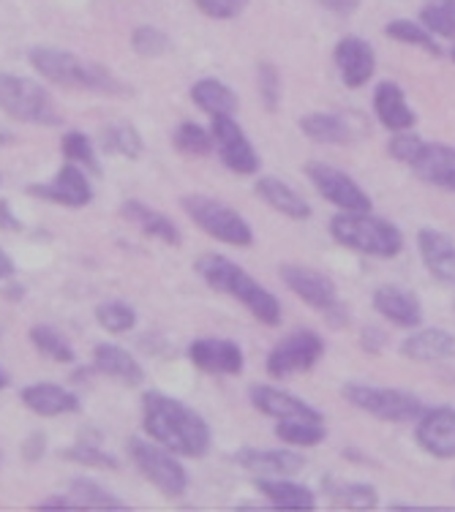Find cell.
Listing matches in <instances>:
<instances>
[{"mask_svg":"<svg viewBox=\"0 0 455 512\" xmlns=\"http://www.w3.org/2000/svg\"><path fill=\"white\" fill-rule=\"evenodd\" d=\"M142 425L153 442L183 458L208 455L213 434L208 420L178 398L164 393H145L142 398Z\"/></svg>","mask_w":455,"mask_h":512,"instance_id":"cell-1","label":"cell"},{"mask_svg":"<svg viewBox=\"0 0 455 512\" xmlns=\"http://www.w3.org/2000/svg\"><path fill=\"white\" fill-rule=\"evenodd\" d=\"M197 273L210 289H216L221 295L243 303L257 322L268 327L281 325V303H278V297L270 292L268 286L254 281L232 259L221 254H202L197 259Z\"/></svg>","mask_w":455,"mask_h":512,"instance_id":"cell-2","label":"cell"},{"mask_svg":"<svg viewBox=\"0 0 455 512\" xmlns=\"http://www.w3.org/2000/svg\"><path fill=\"white\" fill-rule=\"evenodd\" d=\"M330 237L347 251L374 256V259H393L404 251L401 229L387 218L371 216V210H360V213L338 210V216L330 218Z\"/></svg>","mask_w":455,"mask_h":512,"instance_id":"cell-3","label":"cell"},{"mask_svg":"<svg viewBox=\"0 0 455 512\" xmlns=\"http://www.w3.org/2000/svg\"><path fill=\"white\" fill-rule=\"evenodd\" d=\"M28 60L41 77H47L55 85L99 90V93H107V96H118V93L129 90L123 82H118V77H112L107 69H101L96 63H85L74 52L55 50V47H33Z\"/></svg>","mask_w":455,"mask_h":512,"instance_id":"cell-4","label":"cell"},{"mask_svg":"<svg viewBox=\"0 0 455 512\" xmlns=\"http://www.w3.org/2000/svg\"><path fill=\"white\" fill-rule=\"evenodd\" d=\"M278 273H281V281L287 284L289 292L300 297L306 306L319 311L327 325L336 327V330L349 325V308L341 303L336 281L327 273L306 265H281Z\"/></svg>","mask_w":455,"mask_h":512,"instance_id":"cell-5","label":"cell"},{"mask_svg":"<svg viewBox=\"0 0 455 512\" xmlns=\"http://www.w3.org/2000/svg\"><path fill=\"white\" fill-rule=\"evenodd\" d=\"M341 395L347 398V404L355 406L357 412H366L385 423H417V417L423 414V401L398 387L347 382L341 387Z\"/></svg>","mask_w":455,"mask_h":512,"instance_id":"cell-6","label":"cell"},{"mask_svg":"<svg viewBox=\"0 0 455 512\" xmlns=\"http://www.w3.org/2000/svg\"><path fill=\"white\" fill-rule=\"evenodd\" d=\"M180 207L205 235L216 237L221 243L235 248H246L254 243V229L238 210H232L218 199L202 197V194H188L180 199Z\"/></svg>","mask_w":455,"mask_h":512,"instance_id":"cell-7","label":"cell"},{"mask_svg":"<svg viewBox=\"0 0 455 512\" xmlns=\"http://www.w3.org/2000/svg\"><path fill=\"white\" fill-rule=\"evenodd\" d=\"M0 109L11 118L36 126H58L60 115L55 112L50 93L39 82L17 74H0Z\"/></svg>","mask_w":455,"mask_h":512,"instance_id":"cell-8","label":"cell"},{"mask_svg":"<svg viewBox=\"0 0 455 512\" xmlns=\"http://www.w3.org/2000/svg\"><path fill=\"white\" fill-rule=\"evenodd\" d=\"M129 453L139 474L156 485L164 496H183L186 493L188 474L172 450L161 447L159 442L153 444L134 436V439H129Z\"/></svg>","mask_w":455,"mask_h":512,"instance_id":"cell-9","label":"cell"},{"mask_svg":"<svg viewBox=\"0 0 455 512\" xmlns=\"http://www.w3.org/2000/svg\"><path fill=\"white\" fill-rule=\"evenodd\" d=\"M325 355V338L317 330H292L270 349L265 368L273 379H289V376L306 374Z\"/></svg>","mask_w":455,"mask_h":512,"instance_id":"cell-10","label":"cell"},{"mask_svg":"<svg viewBox=\"0 0 455 512\" xmlns=\"http://www.w3.org/2000/svg\"><path fill=\"white\" fill-rule=\"evenodd\" d=\"M306 178L311 180V186L317 188V194L327 199L330 205H336L338 210H349V213H360V210H371L374 202L368 197L363 186L357 183L352 175H347L344 169L325 164V161H308Z\"/></svg>","mask_w":455,"mask_h":512,"instance_id":"cell-11","label":"cell"},{"mask_svg":"<svg viewBox=\"0 0 455 512\" xmlns=\"http://www.w3.org/2000/svg\"><path fill=\"white\" fill-rule=\"evenodd\" d=\"M213 145L221 158V164L235 172V175H257L259 172V153L246 137V131L238 126V120L232 115H216L210 123Z\"/></svg>","mask_w":455,"mask_h":512,"instance_id":"cell-12","label":"cell"},{"mask_svg":"<svg viewBox=\"0 0 455 512\" xmlns=\"http://www.w3.org/2000/svg\"><path fill=\"white\" fill-rule=\"evenodd\" d=\"M417 447L439 461L455 458V409L453 406H434L423 409L415 425Z\"/></svg>","mask_w":455,"mask_h":512,"instance_id":"cell-13","label":"cell"},{"mask_svg":"<svg viewBox=\"0 0 455 512\" xmlns=\"http://www.w3.org/2000/svg\"><path fill=\"white\" fill-rule=\"evenodd\" d=\"M188 360L210 376H238L246 368V355L229 338H197L188 344Z\"/></svg>","mask_w":455,"mask_h":512,"instance_id":"cell-14","label":"cell"},{"mask_svg":"<svg viewBox=\"0 0 455 512\" xmlns=\"http://www.w3.org/2000/svg\"><path fill=\"white\" fill-rule=\"evenodd\" d=\"M333 63H336L341 82L352 90L366 88L376 74V52L366 39L360 36H344L333 50Z\"/></svg>","mask_w":455,"mask_h":512,"instance_id":"cell-15","label":"cell"},{"mask_svg":"<svg viewBox=\"0 0 455 512\" xmlns=\"http://www.w3.org/2000/svg\"><path fill=\"white\" fill-rule=\"evenodd\" d=\"M248 398L257 412L273 417L276 423L278 420H325V414L319 412L317 406H311L295 393H287L273 384H254L248 390Z\"/></svg>","mask_w":455,"mask_h":512,"instance_id":"cell-16","label":"cell"},{"mask_svg":"<svg viewBox=\"0 0 455 512\" xmlns=\"http://www.w3.org/2000/svg\"><path fill=\"white\" fill-rule=\"evenodd\" d=\"M409 169L428 186L455 194V148L445 142H423Z\"/></svg>","mask_w":455,"mask_h":512,"instance_id":"cell-17","label":"cell"},{"mask_svg":"<svg viewBox=\"0 0 455 512\" xmlns=\"http://www.w3.org/2000/svg\"><path fill=\"white\" fill-rule=\"evenodd\" d=\"M374 311L385 316L390 325L404 327V330H415L423 325V303L417 300L415 292H409L398 284H382L374 289Z\"/></svg>","mask_w":455,"mask_h":512,"instance_id":"cell-18","label":"cell"},{"mask_svg":"<svg viewBox=\"0 0 455 512\" xmlns=\"http://www.w3.org/2000/svg\"><path fill=\"white\" fill-rule=\"evenodd\" d=\"M28 194L30 197L55 202V205L85 207L93 199V188H90L85 172L69 161L50 183H33V186H28Z\"/></svg>","mask_w":455,"mask_h":512,"instance_id":"cell-19","label":"cell"},{"mask_svg":"<svg viewBox=\"0 0 455 512\" xmlns=\"http://www.w3.org/2000/svg\"><path fill=\"white\" fill-rule=\"evenodd\" d=\"M235 461L254 474L257 480H273V477H295L306 469V458L295 450H257L243 447L235 453Z\"/></svg>","mask_w":455,"mask_h":512,"instance_id":"cell-20","label":"cell"},{"mask_svg":"<svg viewBox=\"0 0 455 512\" xmlns=\"http://www.w3.org/2000/svg\"><path fill=\"white\" fill-rule=\"evenodd\" d=\"M417 248L423 265L436 281L455 286V240L439 229L423 227L417 232Z\"/></svg>","mask_w":455,"mask_h":512,"instance_id":"cell-21","label":"cell"},{"mask_svg":"<svg viewBox=\"0 0 455 512\" xmlns=\"http://www.w3.org/2000/svg\"><path fill=\"white\" fill-rule=\"evenodd\" d=\"M374 112L376 120L390 131H406V128H415L417 123L415 109L409 107L404 88L390 79L379 82L374 88Z\"/></svg>","mask_w":455,"mask_h":512,"instance_id":"cell-22","label":"cell"},{"mask_svg":"<svg viewBox=\"0 0 455 512\" xmlns=\"http://www.w3.org/2000/svg\"><path fill=\"white\" fill-rule=\"evenodd\" d=\"M401 355L415 363H439L455 355V335L445 327H426L417 330L401 344Z\"/></svg>","mask_w":455,"mask_h":512,"instance_id":"cell-23","label":"cell"},{"mask_svg":"<svg viewBox=\"0 0 455 512\" xmlns=\"http://www.w3.org/2000/svg\"><path fill=\"white\" fill-rule=\"evenodd\" d=\"M254 194H257L268 207H273L281 216L292 218V221H308L311 218V205L297 194L295 188L289 186L287 180L265 175L254 183Z\"/></svg>","mask_w":455,"mask_h":512,"instance_id":"cell-24","label":"cell"},{"mask_svg":"<svg viewBox=\"0 0 455 512\" xmlns=\"http://www.w3.org/2000/svg\"><path fill=\"white\" fill-rule=\"evenodd\" d=\"M20 395L22 404L28 406L30 412L41 414V417H60V414L80 412V398L69 393L66 387H60V384H30Z\"/></svg>","mask_w":455,"mask_h":512,"instance_id":"cell-25","label":"cell"},{"mask_svg":"<svg viewBox=\"0 0 455 512\" xmlns=\"http://www.w3.org/2000/svg\"><path fill=\"white\" fill-rule=\"evenodd\" d=\"M120 213L123 218H129L131 224H137L145 235L156 237L161 243H167V246H175L178 248L183 243V237H180V229L169 221L164 213L159 210H153L150 205L145 202H139V199H129V202H123L120 205Z\"/></svg>","mask_w":455,"mask_h":512,"instance_id":"cell-26","label":"cell"},{"mask_svg":"<svg viewBox=\"0 0 455 512\" xmlns=\"http://www.w3.org/2000/svg\"><path fill=\"white\" fill-rule=\"evenodd\" d=\"M257 491L268 499L270 507H278V510H314L317 507L314 491L295 483L292 477L257 480Z\"/></svg>","mask_w":455,"mask_h":512,"instance_id":"cell-27","label":"cell"},{"mask_svg":"<svg viewBox=\"0 0 455 512\" xmlns=\"http://www.w3.org/2000/svg\"><path fill=\"white\" fill-rule=\"evenodd\" d=\"M300 131L311 142L319 145H349L355 139V131L349 126V120L336 112H311L300 118Z\"/></svg>","mask_w":455,"mask_h":512,"instance_id":"cell-28","label":"cell"},{"mask_svg":"<svg viewBox=\"0 0 455 512\" xmlns=\"http://www.w3.org/2000/svg\"><path fill=\"white\" fill-rule=\"evenodd\" d=\"M93 365H96V371H101L104 376H112V379L129 384V387H137V384L145 379L142 365H139L126 349H120V346L115 344L96 346V352H93Z\"/></svg>","mask_w":455,"mask_h":512,"instance_id":"cell-29","label":"cell"},{"mask_svg":"<svg viewBox=\"0 0 455 512\" xmlns=\"http://www.w3.org/2000/svg\"><path fill=\"white\" fill-rule=\"evenodd\" d=\"M191 101L197 104L202 112H208L210 118H216V115H235L240 107L238 93L224 85L221 79L205 77L194 82V88H191Z\"/></svg>","mask_w":455,"mask_h":512,"instance_id":"cell-30","label":"cell"},{"mask_svg":"<svg viewBox=\"0 0 455 512\" xmlns=\"http://www.w3.org/2000/svg\"><path fill=\"white\" fill-rule=\"evenodd\" d=\"M385 33L398 44H406V47H417V50H426L428 55H442V47L431 30L423 25L420 20H390L385 25Z\"/></svg>","mask_w":455,"mask_h":512,"instance_id":"cell-31","label":"cell"},{"mask_svg":"<svg viewBox=\"0 0 455 512\" xmlns=\"http://www.w3.org/2000/svg\"><path fill=\"white\" fill-rule=\"evenodd\" d=\"M276 436L289 447H317L327 439L325 420H278Z\"/></svg>","mask_w":455,"mask_h":512,"instance_id":"cell-32","label":"cell"},{"mask_svg":"<svg viewBox=\"0 0 455 512\" xmlns=\"http://www.w3.org/2000/svg\"><path fill=\"white\" fill-rule=\"evenodd\" d=\"M101 145L107 153L112 156H123V158H139L142 156V137H139V131L126 120H118V123H112V126L104 128V134H101Z\"/></svg>","mask_w":455,"mask_h":512,"instance_id":"cell-33","label":"cell"},{"mask_svg":"<svg viewBox=\"0 0 455 512\" xmlns=\"http://www.w3.org/2000/svg\"><path fill=\"white\" fill-rule=\"evenodd\" d=\"M69 496L77 502V507H93V510H123L126 507L123 499L104 491L96 480H88V477L71 480Z\"/></svg>","mask_w":455,"mask_h":512,"instance_id":"cell-34","label":"cell"},{"mask_svg":"<svg viewBox=\"0 0 455 512\" xmlns=\"http://www.w3.org/2000/svg\"><path fill=\"white\" fill-rule=\"evenodd\" d=\"M325 491L333 496V502L349 510H371L379 504L376 488L368 483H338V480H325Z\"/></svg>","mask_w":455,"mask_h":512,"instance_id":"cell-35","label":"cell"},{"mask_svg":"<svg viewBox=\"0 0 455 512\" xmlns=\"http://www.w3.org/2000/svg\"><path fill=\"white\" fill-rule=\"evenodd\" d=\"M30 344L36 346L44 357H50L52 363H74L77 360L69 341L58 330H52L50 325L30 327Z\"/></svg>","mask_w":455,"mask_h":512,"instance_id":"cell-36","label":"cell"},{"mask_svg":"<svg viewBox=\"0 0 455 512\" xmlns=\"http://www.w3.org/2000/svg\"><path fill=\"white\" fill-rule=\"evenodd\" d=\"M175 148L186 156H210L216 145H213V134L208 128H202L194 120H186L175 128Z\"/></svg>","mask_w":455,"mask_h":512,"instance_id":"cell-37","label":"cell"},{"mask_svg":"<svg viewBox=\"0 0 455 512\" xmlns=\"http://www.w3.org/2000/svg\"><path fill=\"white\" fill-rule=\"evenodd\" d=\"M63 156L69 158L71 164H82V167L93 172V175H101V164L99 156H96V150H93V142H90L85 134L80 131H69L66 137H63Z\"/></svg>","mask_w":455,"mask_h":512,"instance_id":"cell-38","label":"cell"},{"mask_svg":"<svg viewBox=\"0 0 455 512\" xmlns=\"http://www.w3.org/2000/svg\"><path fill=\"white\" fill-rule=\"evenodd\" d=\"M96 319L107 333H129L131 327L137 325V311L126 303L112 300V303H101L96 308Z\"/></svg>","mask_w":455,"mask_h":512,"instance_id":"cell-39","label":"cell"},{"mask_svg":"<svg viewBox=\"0 0 455 512\" xmlns=\"http://www.w3.org/2000/svg\"><path fill=\"white\" fill-rule=\"evenodd\" d=\"M169 36L156 25H139L134 33H131V47L142 58H161L164 52L169 50Z\"/></svg>","mask_w":455,"mask_h":512,"instance_id":"cell-40","label":"cell"},{"mask_svg":"<svg viewBox=\"0 0 455 512\" xmlns=\"http://www.w3.org/2000/svg\"><path fill=\"white\" fill-rule=\"evenodd\" d=\"M257 90L265 109L278 112V107H281V74L273 63H259L257 66Z\"/></svg>","mask_w":455,"mask_h":512,"instance_id":"cell-41","label":"cell"},{"mask_svg":"<svg viewBox=\"0 0 455 512\" xmlns=\"http://www.w3.org/2000/svg\"><path fill=\"white\" fill-rule=\"evenodd\" d=\"M420 22L426 25L436 39H455V11L439 6V3H426L420 9Z\"/></svg>","mask_w":455,"mask_h":512,"instance_id":"cell-42","label":"cell"},{"mask_svg":"<svg viewBox=\"0 0 455 512\" xmlns=\"http://www.w3.org/2000/svg\"><path fill=\"white\" fill-rule=\"evenodd\" d=\"M423 142H426V139L420 137V134H415L412 128H406V131H393V139L387 142V153L409 167V161L417 156V150L423 148Z\"/></svg>","mask_w":455,"mask_h":512,"instance_id":"cell-43","label":"cell"},{"mask_svg":"<svg viewBox=\"0 0 455 512\" xmlns=\"http://www.w3.org/2000/svg\"><path fill=\"white\" fill-rule=\"evenodd\" d=\"M63 458H69V461H77L82 463V466H107V469H118V458L115 455L104 453V450H99L96 444H74V447H69L66 453H60Z\"/></svg>","mask_w":455,"mask_h":512,"instance_id":"cell-44","label":"cell"},{"mask_svg":"<svg viewBox=\"0 0 455 512\" xmlns=\"http://www.w3.org/2000/svg\"><path fill=\"white\" fill-rule=\"evenodd\" d=\"M248 3L251 0H194V6L210 20H238Z\"/></svg>","mask_w":455,"mask_h":512,"instance_id":"cell-45","label":"cell"},{"mask_svg":"<svg viewBox=\"0 0 455 512\" xmlns=\"http://www.w3.org/2000/svg\"><path fill=\"white\" fill-rule=\"evenodd\" d=\"M360 346H363V352H368V355H382V349L387 346V333L382 327L366 325L360 330Z\"/></svg>","mask_w":455,"mask_h":512,"instance_id":"cell-46","label":"cell"},{"mask_svg":"<svg viewBox=\"0 0 455 512\" xmlns=\"http://www.w3.org/2000/svg\"><path fill=\"white\" fill-rule=\"evenodd\" d=\"M319 6L330 14H336V17H352L360 9V0H319Z\"/></svg>","mask_w":455,"mask_h":512,"instance_id":"cell-47","label":"cell"},{"mask_svg":"<svg viewBox=\"0 0 455 512\" xmlns=\"http://www.w3.org/2000/svg\"><path fill=\"white\" fill-rule=\"evenodd\" d=\"M0 229H6V232H17V229H22L20 218L11 213V207L6 199H0Z\"/></svg>","mask_w":455,"mask_h":512,"instance_id":"cell-48","label":"cell"},{"mask_svg":"<svg viewBox=\"0 0 455 512\" xmlns=\"http://www.w3.org/2000/svg\"><path fill=\"white\" fill-rule=\"evenodd\" d=\"M41 455H44V436L33 434L28 439V444H25V458H28V461H36Z\"/></svg>","mask_w":455,"mask_h":512,"instance_id":"cell-49","label":"cell"},{"mask_svg":"<svg viewBox=\"0 0 455 512\" xmlns=\"http://www.w3.org/2000/svg\"><path fill=\"white\" fill-rule=\"evenodd\" d=\"M41 510H47V507H77V502L71 499V496H52V499H44L39 502Z\"/></svg>","mask_w":455,"mask_h":512,"instance_id":"cell-50","label":"cell"},{"mask_svg":"<svg viewBox=\"0 0 455 512\" xmlns=\"http://www.w3.org/2000/svg\"><path fill=\"white\" fill-rule=\"evenodd\" d=\"M11 276H14V262H11L9 256L0 251V281H3V278H11Z\"/></svg>","mask_w":455,"mask_h":512,"instance_id":"cell-51","label":"cell"},{"mask_svg":"<svg viewBox=\"0 0 455 512\" xmlns=\"http://www.w3.org/2000/svg\"><path fill=\"white\" fill-rule=\"evenodd\" d=\"M11 142H14V134H9V131H3V128H0V148H3V145H11Z\"/></svg>","mask_w":455,"mask_h":512,"instance_id":"cell-52","label":"cell"},{"mask_svg":"<svg viewBox=\"0 0 455 512\" xmlns=\"http://www.w3.org/2000/svg\"><path fill=\"white\" fill-rule=\"evenodd\" d=\"M428 3H439V6H445V9L455 11V0H428Z\"/></svg>","mask_w":455,"mask_h":512,"instance_id":"cell-53","label":"cell"},{"mask_svg":"<svg viewBox=\"0 0 455 512\" xmlns=\"http://www.w3.org/2000/svg\"><path fill=\"white\" fill-rule=\"evenodd\" d=\"M6 384H9V374H6V371H3V368H0V390H3V387H6Z\"/></svg>","mask_w":455,"mask_h":512,"instance_id":"cell-54","label":"cell"},{"mask_svg":"<svg viewBox=\"0 0 455 512\" xmlns=\"http://www.w3.org/2000/svg\"><path fill=\"white\" fill-rule=\"evenodd\" d=\"M450 58H453V60H455V47H453V52H450Z\"/></svg>","mask_w":455,"mask_h":512,"instance_id":"cell-55","label":"cell"}]
</instances>
